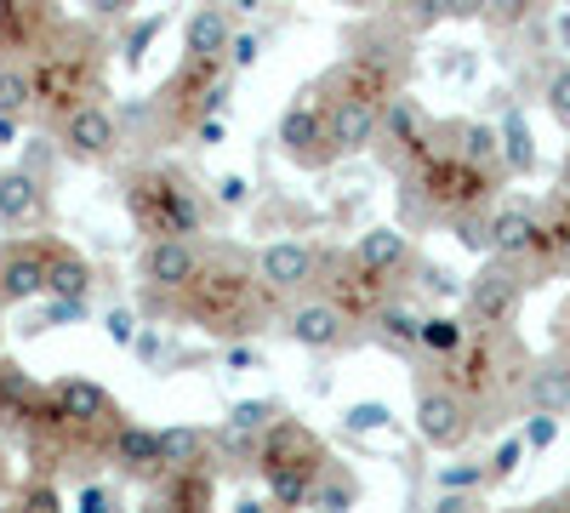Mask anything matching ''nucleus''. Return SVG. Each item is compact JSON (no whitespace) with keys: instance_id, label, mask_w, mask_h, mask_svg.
<instances>
[{"instance_id":"37998d69","label":"nucleus","mask_w":570,"mask_h":513,"mask_svg":"<svg viewBox=\"0 0 570 513\" xmlns=\"http://www.w3.org/2000/svg\"><path fill=\"white\" fill-rule=\"evenodd\" d=\"M519 434H525V445H531V451H548V445L559 440V411H531Z\"/></svg>"},{"instance_id":"c756f323","label":"nucleus","mask_w":570,"mask_h":513,"mask_svg":"<svg viewBox=\"0 0 570 513\" xmlns=\"http://www.w3.org/2000/svg\"><path fill=\"white\" fill-rule=\"evenodd\" d=\"M354 502H360V480L343 468V462H325L320 480H314V502H308V507H320V513H343V507H354Z\"/></svg>"},{"instance_id":"dca6fc26","label":"nucleus","mask_w":570,"mask_h":513,"mask_svg":"<svg viewBox=\"0 0 570 513\" xmlns=\"http://www.w3.org/2000/svg\"><path fill=\"white\" fill-rule=\"evenodd\" d=\"M52 223V200H46V182L18 166V171H0V228L12 235H29V228H46Z\"/></svg>"},{"instance_id":"412c9836","label":"nucleus","mask_w":570,"mask_h":513,"mask_svg":"<svg viewBox=\"0 0 570 513\" xmlns=\"http://www.w3.org/2000/svg\"><path fill=\"white\" fill-rule=\"evenodd\" d=\"M354 257L360 263H371V268H383V274H405V268H416V251H411V235L400 223H376V228H365V235L354 240Z\"/></svg>"},{"instance_id":"f03ea898","label":"nucleus","mask_w":570,"mask_h":513,"mask_svg":"<svg viewBox=\"0 0 570 513\" xmlns=\"http://www.w3.org/2000/svg\"><path fill=\"white\" fill-rule=\"evenodd\" d=\"M104 69V40L80 29V23H58L35 52H29V80H35V109H46L52 120H63L69 109H80L98 86Z\"/></svg>"},{"instance_id":"7c9ffc66","label":"nucleus","mask_w":570,"mask_h":513,"mask_svg":"<svg viewBox=\"0 0 570 513\" xmlns=\"http://www.w3.org/2000/svg\"><path fill=\"white\" fill-rule=\"evenodd\" d=\"M451 235H456V246L473 251V257H497V223H491L485 206H473V211L451 217Z\"/></svg>"},{"instance_id":"e433bc0d","label":"nucleus","mask_w":570,"mask_h":513,"mask_svg":"<svg viewBox=\"0 0 570 513\" xmlns=\"http://www.w3.org/2000/svg\"><path fill=\"white\" fill-rule=\"evenodd\" d=\"M91 314V303L86 297H46V308L35 314V325H23V332L35 337V332H58V325H80Z\"/></svg>"},{"instance_id":"a18cd8bd","label":"nucleus","mask_w":570,"mask_h":513,"mask_svg":"<svg viewBox=\"0 0 570 513\" xmlns=\"http://www.w3.org/2000/svg\"><path fill=\"white\" fill-rule=\"evenodd\" d=\"M445 18H451L445 0H405V29H434Z\"/></svg>"},{"instance_id":"cd10ccee","label":"nucleus","mask_w":570,"mask_h":513,"mask_svg":"<svg viewBox=\"0 0 570 513\" xmlns=\"http://www.w3.org/2000/svg\"><path fill=\"white\" fill-rule=\"evenodd\" d=\"M212 474L200 468V462H195V468H166V480H160V502L166 507H212Z\"/></svg>"},{"instance_id":"6ab92c4d","label":"nucleus","mask_w":570,"mask_h":513,"mask_svg":"<svg viewBox=\"0 0 570 513\" xmlns=\"http://www.w3.org/2000/svg\"><path fill=\"white\" fill-rule=\"evenodd\" d=\"M519 405L525 411H570V354L531 359L525 383H519Z\"/></svg>"},{"instance_id":"0eeeda50","label":"nucleus","mask_w":570,"mask_h":513,"mask_svg":"<svg viewBox=\"0 0 570 513\" xmlns=\"http://www.w3.org/2000/svg\"><path fill=\"white\" fill-rule=\"evenodd\" d=\"M434 137H440V126L428 120V109L411 91H394L383 103V137H376V149H383V160L394 171H416L422 155H434Z\"/></svg>"},{"instance_id":"6e6552de","label":"nucleus","mask_w":570,"mask_h":513,"mask_svg":"<svg viewBox=\"0 0 570 513\" xmlns=\"http://www.w3.org/2000/svg\"><path fill=\"white\" fill-rule=\"evenodd\" d=\"M200 268H206V257H200V246L188 240V235H155V240H142V257H137L142 286L160 292V297H171V308H177V297L200 279Z\"/></svg>"},{"instance_id":"680f3d73","label":"nucleus","mask_w":570,"mask_h":513,"mask_svg":"<svg viewBox=\"0 0 570 513\" xmlns=\"http://www.w3.org/2000/svg\"><path fill=\"white\" fill-rule=\"evenodd\" d=\"M7 7H12V0H0V12H7Z\"/></svg>"},{"instance_id":"5fc2aeb1","label":"nucleus","mask_w":570,"mask_h":513,"mask_svg":"<svg viewBox=\"0 0 570 513\" xmlns=\"http://www.w3.org/2000/svg\"><path fill=\"white\" fill-rule=\"evenodd\" d=\"M137 7V0H91V12H98V18H126Z\"/></svg>"},{"instance_id":"79ce46f5","label":"nucleus","mask_w":570,"mask_h":513,"mask_svg":"<svg viewBox=\"0 0 570 513\" xmlns=\"http://www.w3.org/2000/svg\"><path fill=\"white\" fill-rule=\"evenodd\" d=\"M531 12H537V0H491L485 23L491 29H519V23H531Z\"/></svg>"},{"instance_id":"a878e982","label":"nucleus","mask_w":570,"mask_h":513,"mask_svg":"<svg viewBox=\"0 0 570 513\" xmlns=\"http://www.w3.org/2000/svg\"><path fill=\"white\" fill-rule=\"evenodd\" d=\"M46 297H91V263L75 246H52V263H46Z\"/></svg>"},{"instance_id":"473e14b6","label":"nucleus","mask_w":570,"mask_h":513,"mask_svg":"<svg viewBox=\"0 0 570 513\" xmlns=\"http://www.w3.org/2000/svg\"><path fill=\"white\" fill-rule=\"evenodd\" d=\"M462 343H468V325L456 314H422V354L451 359Z\"/></svg>"},{"instance_id":"39448f33","label":"nucleus","mask_w":570,"mask_h":513,"mask_svg":"<svg viewBox=\"0 0 570 513\" xmlns=\"http://www.w3.org/2000/svg\"><path fill=\"white\" fill-rule=\"evenodd\" d=\"M411 428L428 451H462L473 434V399L445 377V383H416V416Z\"/></svg>"},{"instance_id":"72a5a7b5","label":"nucleus","mask_w":570,"mask_h":513,"mask_svg":"<svg viewBox=\"0 0 570 513\" xmlns=\"http://www.w3.org/2000/svg\"><path fill=\"white\" fill-rule=\"evenodd\" d=\"M166 23H171V12H166V7H160V12H149L142 23H131V29H126V40H120V63H126V69H137L142 58H149V46L160 40V29H166Z\"/></svg>"},{"instance_id":"ddd939ff","label":"nucleus","mask_w":570,"mask_h":513,"mask_svg":"<svg viewBox=\"0 0 570 513\" xmlns=\"http://www.w3.org/2000/svg\"><path fill=\"white\" fill-rule=\"evenodd\" d=\"M320 268H325V251L308 246V240H274V246H263V257H257V274L268 279L279 297L320 286Z\"/></svg>"},{"instance_id":"864d4df0","label":"nucleus","mask_w":570,"mask_h":513,"mask_svg":"<svg viewBox=\"0 0 570 513\" xmlns=\"http://www.w3.org/2000/svg\"><path fill=\"white\" fill-rule=\"evenodd\" d=\"M104 507H109V491L104 485H86L80 491V513H104Z\"/></svg>"},{"instance_id":"49530a36","label":"nucleus","mask_w":570,"mask_h":513,"mask_svg":"<svg viewBox=\"0 0 570 513\" xmlns=\"http://www.w3.org/2000/svg\"><path fill=\"white\" fill-rule=\"evenodd\" d=\"M257 58H263V40H257V34H234V40H228V69H234V75L257 69Z\"/></svg>"},{"instance_id":"5701e85b","label":"nucleus","mask_w":570,"mask_h":513,"mask_svg":"<svg viewBox=\"0 0 570 513\" xmlns=\"http://www.w3.org/2000/svg\"><path fill=\"white\" fill-rule=\"evenodd\" d=\"M228 40H234V18H228L223 0L188 12V23H183V52H195V58H228Z\"/></svg>"},{"instance_id":"6e6d98bb","label":"nucleus","mask_w":570,"mask_h":513,"mask_svg":"<svg viewBox=\"0 0 570 513\" xmlns=\"http://www.w3.org/2000/svg\"><path fill=\"white\" fill-rule=\"evenodd\" d=\"M228 365H234V371H246V365H257V348H246V343H234V348H228Z\"/></svg>"},{"instance_id":"3c124183","label":"nucleus","mask_w":570,"mask_h":513,"mask_svg":"<svg viewBox=\"0 0 570 513\" xmlns=\"http://www.w3.org/2000/svg\"><path fill=\"white\" fill-rule=\"evenodd\" d=\"M18 502H23V507H40V513H52V507H63L58 485H23V491H18Z\"/></svg>"},{"instance_id":"2eb2a0df","label":"nucleus","mask_w":570,"mask_h":513,"mask_svg":"<svg viewBox=\"0 0 570 513\" xmlns=\"http://www.w3.org/2000/svg\"><path fill=\"white\" fill-rule=\"evenodd\" d=\"M46 263H52L46 240H18L0 251V303H46Z\"/></svg>"},{"instance_id":"8fccbe9b","label":"nucleus","mask_w":570,"mask_h":513,"mask_svg":"<svg viewBox=\"0 0 570 513\" xmlns=\"http://www.w3.org/2000/svg\"><path fill=\"white\" fill-rule=\"evenodd\" d=\"M480 491H434V513H473Z\"/></svg>"},{"instance_id":"c03bdc74","label":"nucleus","mask_w":570,"mask_h":513,"mask_svg":"<svg viewBox=\"0 0 570 513\" xmlns=\"http://www.w3.org/2000/svg\"><path fill=\"white\" fill-rule=\"evenodd\" d=\"M137 332H142V325H137V314H131V308H109V314H104V337H109L115 348H131V343H137Z\"/></svg>"},{"instance_id":"7ed1b4c3","label":"nucleus","mask_w":570,"mask_h":513,"mask_svg":"<svg viewBox=\"0 0 570 513\" xmlns=\"http://www.w3.org/2000/svg\"><path fill=\"white\" fill-rule=\"evenodd\" d=\"M120 206H126V217H131L149 240H155V235H188V240H195L200 223H206L200 189H195V182H188L177 166H137V171H126Z\"/></svg>"},{"instance_id":"b1692460","label":"nucleus","mask_w":570,"mask_h":513,"mask_svg":"<svg viewBox=\"0 0 570 513\" xmlns=\"http://www.w3.org/2000/svg\"><path fill=\"white\" fill-rule=\"evenodd\" d=\"M491 223H497V257H508V263H531V257H537V240H542V211L502 206V211H491Z\"/></svg>"},{"instance_id":"bf43d9fd","label":"nucleus","mask_w":570,"mask_h":513,"mask_svg":"<svg viewBox=\"0 0 570 513\" xmlns=\"http://www.w3.org/2000/svg\"><path fill=\"white\" fill-rule=\"evenodd\" d=\"M553 29H559V46H570V7L559 12V23H553Z\"/></svg>"},{"instance_id":"a211bd4d","label":"nucleus","mask_w":570,"mask_h":513,"mask_svg":"<svg viewBox=\"0 0 570 513\" xmlns=\"http://www.w3.org/2000/svg\"><path fill=\"white\" fill-rule=\"evenodd\" d=\"M279 423V405L274 399H240V405H228L223 416V428H217V445L234 451V456H257L263 434Z\"/></svg>"},{"instance_id":"f704fd0d","label":"nucleus","mask_w":570,"mask_h":513,"mask_svg":"<svg viewBox=\"0 0 570 513\" xmlns=\"http://www.w3.org/2000/svg\"><path fill=\"white\" fill-rule=\"evenodd\" d=\"M23 109H35V80H29V69L23 63H0V115H23Z\"/></svg>"},{"instance_id":"4c0bfd02","label":"nucleus","mask_w":570,"mask_h":513,"mask_svg":"<svg viewBox=\"0 0 570 513\" xmlns=\"http://www.w3.org/2000/svg\"><path fill=\"white\" fill-rule=\"evenodd\" d=\"M394 434V411L383 405V399H354L348 411H343V434Z\"/></svg>"},{"instance_id":"de8ad7c7","label":"nucleus","mask_w":570,"mask_h":513,"mask_svg":"<svg viewBox=\"0 0 570 513\" xmlns=\"http://www.w3.org/2000/svg\"><path fill=\"white\" fill-rule=\"evenodd\" d=\"M252 200V177H240V171H228V177H217V206H228V211H240Z\"/></svg>"},{"instance_id":"aec40b11","label":"nucleus","mask_w":570,"mask_h":513,"mask_svg":"<svg viewBox=\"0 0 570 513\" xmlns=\"http://www.w3.org/2000/svg\"><path fill=\"white\" fill-rule=\"evenodd\" d=\"M46 399H52V388H40L23 365L0 359V423H23V428H35V423H40V411H46Z\"/></svg>"},{"instance_id":"4468645a","label":"nucleus","mask_w":570,"mask_h":513,"mask_svg":"<svg viewBox=\"0 0 570 513\" xmlns=\"http://www.w3.org/2000/svg\"><path fill=\"white\" fill-rule=\"evenodd\" d=\"M325 445H320V434L314 428H303V423H292V416H279V423L263 434V445H257V468L268 474V468H308V474H320L325 468Z\"/></svg>"},{"instance_id":"1a4fd4ad","label":"nucleus","mask_w":570,"mask_h":513,"mask_svg":"<svg viewBox=\"0 0 570 513\" xmlns=\"http://www.w3.org/2000/svg\"><path fill=\"white\" fill-rule=\"evenodd\" d=\"M348 325H354V314H348L337 297H297L292 308L279 314V332L292 337L297 348H308V354L343 348V343H348Z\"/></svg>"},{"instance_id":"bb28decb","label":"nucleus","mask_w":570,"mask_h":513,"mask_svg":"<svg viewBox=\"0 0 570 513\" xmlns=\"http://www.w3.org/2000/svg\"><path fill=\"white\" fill-rule=\"evenodd\" d=\"M502 166H508V177H531L537 171V137H531L525 109L502 115Z\"/></svg>"},{"instance_id":"393cba45","label":"nucleus","mask_w":570,"mask_h":513,"mask_svg":"<svg viewBox=\"0 0 570 513\" xmlns=\"http://www.w3.org/2000/svg\"><path fill=\"white\" fill-rule=\"evenodd\" d=\"M371 325H376V343H383V348H394V354H422V314L405 308L400 297H389L383 308H376Z\"/></svg>"},{"instance_id":"a19ab883","label":"nucleus","mask_w":570,"mask_h":513,"mask_svg":"<svg viewBox=\"0 0 570 513\" xmlns=\"http://www.w3.org/2000/svg\"><path fill=\"white\" fill-rule=\"evenodd\" d=\"M525 451H531L525 434H508V440L491 451V480H513V474H519V462H525Z\"/></svg>"},{"instance_id":"c85d7f7f","label":"nucleus","mask_w":570,"mask_h":513,"mask_svg":"<svg viewBox=\"0 0 570 513\" xmlns=\"http://www.w3.org/2000/svg\"><path fill=\"white\" fill-rule=\"evenodd\" d=\"M206 445H212L206 428H188V423L160 428V462L166 468H195V462H206Z\"/></svg>"},{"instance_id":"052dcab7","label":"nucleus","mask_w":570,"mask_h":513,"mask_svg":"<svg viewBox=\"0 0 570 513\" xmlns=\"http://www.w3.org/2000/svg\"><path fill=\"white\" fill-rule=\"evenodd\" d=\"M0 337H7V314H0Z\"/></svg>"},{"instance_id":"e2e57ef3","label":"nucleus","mask_w":570,"mask_h":513,"mask_svg":"<svg viewBox=\"0 0 570 513\" xmlns=\"http://www.w3.org/2000/svg\"><path fill=\"white\" fill-rule=\"evenodd\" d=\"M564 7H570V0H564Z\"/></svg>"},{"instance_id":"13d9d810","label":"nucleus","mask_w":570,"mask_h":513,"mask_svg":"<svg viewBox=\"0 0 570 513\" xmlns=\"http://www.w3.org/2000/svg\"><path fill=\"white\" fill-rule=\"evenodd\" d=\"M559 200L570 206V149H564V166H559Z\"/></svg>"},{"instance_id":"f8f14e48","label":"nucleus","mask_w":570,"mask_h":513,"mask_svg":"<svg viewBox=\"0 0 570 513\" xmlns=\"http://www.w3.org/2000/svg\"><path fill=\"white\" fill-rule=\"evenodd\" d=\"M376 137H383V103L331 91L325 98V144H331V155H365V149H376Z\"/></svg>"},{"instance_id":"f3484780","label":"nucleus","mask_w":570,"mask_h":513,"mask_svg":"<svg viewBox=\"0 0 570 513\" xmlns=\"http://www.w3.org/2000/svg\"><path fill=\"white\" fill-rule=\"evenodd\" d=\"M389 279H394V274L371 268V263H360V257L348 251V257L337 263V279H325V286H331V297H337L354 319H371L376 308L389 303Z\"/></svg>"},{"instance_id":"9b49d317","label":"nucleus","mask_w":570,"mask_h":513,"mask_svg":"<svg viewBox=\"0 0 570 513\" xmlns=\"http://www.w3.org/2000/svg\"><path fill=\"white\" fill-rule=\"evenodd\" d=\"M274 144L292 155L297 166H325V160H337V155H331V144H325V98H320V91H303V98L285 103Z\"/></svg>"},{"instance_id":"09e8293b","label":"nucleus","mask_w":570,"mask_h":513,"mask_svg":"<svg viewBox=\"0 0 570 513\" xmlns=\"http://www.w3.org/2000/svg\"><path fill=\"white\" fill-rule=\"evenodd\" d=\"M131 354H137L142 365H160V359H166V337H160V325H142L137 343H131Z\"/></svg>"},{"instance_id":"603ef678","label":"nucleus","mask_w":570,"mask_h":513,"mask_svg":"<svg viewBox=\"0 0 570 513\" xmlns=\"http://www.w3.org/2000/svg\"><path fill=\"white\" fill-rule=\"evenodd\" d=\"M52 155H63V144H46V137H35V144H29V155H23V166L40 177L46 166H52Z\"/></svg>"},{"instance_id":"9d476101","label":"nucleus","mask_w":570,"mask_h":513,"mask_svg":"<svg viewBox=\"0 0 570 513\" xmlns=\"http://www.w3.org/2000/svg\"><path fill=\"white\" fill-rule=\"evenodd\" d=\"M58 144H63V160H80V166H98L120 149V115L104 109L98 98H86L80 109H69L58 120Z\"/></svg>"},{"instance_id":"4be33fe9","label":"nucleus","mask_w":570,"mask_h":513,"mask_svg":"<svg viewBox=\"0 0 570 513\" xmlns=\"http://www.w3.org/2000/svg\"><path fill=\"white\" fill-rule=\"evenodd\" d=\"M109 462L120 474H166L160 462V428H142V423H120L109 440Z\"/></svg>"},{"instance_id":"58836bf2","label":"nucleus","mask_w":570,"mask_h":513,"mask_svg":"<svg viewBox=\"0 0 570 513\" xmlns=\"http://www.w3.org/2000/svg\"><path fill=\"white\" fill-rule=\"evenodd\" d=\"M416 286H422L428 297H462V292H468L445 263H422V257H416Z\"/></svg>"},{"instance_id":"2f4dec72","label":"nucleus","mask_w":570,"mask_h":513,"mask_svg":"<svg viewBox=\"0 0 570 513\" xmlns=\"http://www.w3.org/2000/svg\"><path fill=\"white\" fill-rule=\"evenodd\" d=\"M314 480H320V474H308V468H268V474H263L274 507H308V502H314Z\"/></svg>"},{"instance_id":"ea45409f","label":"nucleus","mask_w":570,"mask_h":513,"mask_svg":"<svg viewBox=\"0 0 570 513\" xmlns=\"http://www.w3.org/2000/svg\"><path fill=\"white\" fill-rule=\"evenodd\" d=\"M542 103H548V115L570 131V63H559L553 75H548V86H542Z\"/></svg>"},{"instance_id":"f257e3e1","label":"nucleus","mask_w":570,"mask_h":513,"mask_svg":"<svg viewBox=\"0 0 570 513\" xmlns=\"http://www.w3.org/2000/svg\"><path fill=\"white\" fill-rule=\"evenodd\" d=\"M274 286L257 274L252 279V263H223V268H200V279L188 286L183 297H177V319H188V325H200L206 337H252L257 332V319H268L274 314Z\"/></svg>"},{"instance_id":"4d7b16f0","label":"nucleus","mask_w":570,"mask_h":513,"mask_svg":"<svg viewBox=\"0 0 570 513\" xmlns=\"http://www.w3.org/2000/svg\"><path fill=\"white\" fill-rule=\"evenodd\" d=\"M18 120H23V115H0V149L18 144Z\"/></svg>"},{"instance_id":"20e7f679","label":"nucleus","mask_w":570,"mask_h":513,"mask_svg":"<svg viewBox=\"0 0 570 513\" xmlns=\"http://www.w3.org/2000/svg\"><path fill=\"white\" fill-rule=\"evenodd\" d=\"M497 182L502 171L480 166V160H468L456 149H434V155H422L416 171H405V200H422L434 217H462L473 206H485L497 195Z\"/></svg>"},{"instance_id":"423d86ee","label":"nucleus","mask_w":570,"mask_h":513,"mask_svg":"<svg viewBox=\"0 0 570 513\" xmlns=\"http://www.w3.org/2000/svg\"><path fill=\"white\" fill-rule=\"evenodd\" d=\"M525 263H508V257H485L480 263V274L468 279V292H462V303H468V319L473 325H513V314H519V303H525Z\"/></svg>"},{"instance_id":"c9c22d12","label":"nucleus","mask_w":570,"mask_h":513,"mask_svg":"<svg viewBox=\"0 0 570 513\" xmlns=\"http://www.w3.org/2000/svg\"><path fill=\"white\" fill-rule=\"evenodd\" d=\"M485 485H491V462H473V456L445 462L434 474V491H485Z\"/></svg>"}]
</instances>
